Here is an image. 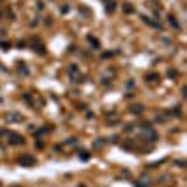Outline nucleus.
<instances>
[{
  "mask_svg": "<svg viewBox=\"0 0 187 187\" xmlns=\"http://www.w3.org/2000/svg\"><path fill=\"white\" fill-rule=\"evenodd\" d=\"M123 10H126L127 13H131V11H133V8H131V6H127V4H126V6H123Z\"/></svg>",
  "mask_w": 187,
  "mask_h": 187,
  "instance_id": "6e6552de",
  "label": "nucleus"
},
{
  "mask_svg": "<svg viewBox=\"0 0 187 187\" xmlns=\"http://www.w3.org/2000/svg\"><path fill=\"white\" fill-rule=\"evenodd\" d=\"M6 120H8V122H21V120H23V116L15 114V112H10V114H6Z\"/></svg>",
  "mask_w": 187,
  "mask_h": 187,
  "instance_id": "20e7f679",
  "label": "nucleus"
},
{
  "mask_svg": "<svg viewBox=\"0 0 187 187\" xmlns=\"http://www.w3.org/2000/svg\"><path fill=\"white\" fill-rule=\"evenodd\" d=\"M169 23H170L172 26H174V28H178V26H180V24L176 23V21H174V17H169Z\"/></svg>",
  "mask_w": 187,
  "mask_h": 187,
  "instance_id": "39448f33",
  "label": "nucleus"
},
{
  "mask_svg": "<svg viewBox=\"0 0 187 187\" xmlns=\"http://www.w3.org/2000/svg\"><path fill=\"white\" fill-rule=\"evenodd\" d=\"M88 157H90V155H88V152H81V159H84V161H86Z\"/></svg>",
  "mask_w": 187,
  "mask_h": 187,
  "instance_id": "0eeeda50",
  "label": "nucleus"
},
{
  "mask_svg": "<svg viewBox=\"0 0 187 187\" xmlns=\"http://www.w3.org/2000/svg\"><path fill=\"white\" fill-rule=\"evenodd\" d=\"M142 135L148 137V140H152V142L157 140V133H155L154 129H150V127H144V129H142Z\"/></svg>",
  "mask_w": 187,
  "mask_h": 187,
  "instance_id": "f03ea898",
  "label": "nucleus"
},
{
  "mask_svg": "<svg viewBox=\"0 0 187 187\" xmlns=\"http://www.w3.org/2000/svg\"><path fill=\"white\" fill-rule=\"evenodd\" d=\"M19 163L21 165H26V167H32V165L36 163V159H34L32 155H23V157H19Z\"/></svg>",
  "mask_w": 187,
  "mask_h": 187,
  "instance_id": "7ed1b4c3",
  "label": "nucleus"
},
{
  "mask_svg": "<svg viewBox=\"0 0 187 187\" xmlns=\"http://www.w3.org/2000/svg\"><path fill=\"white\" fill-rule=\"evenodd\" d=\"M6 137H8V142L13 144V146H19V144H23V137L17 135V133H6Z\"/></svg>",
  "mask_w": 187,
  "mask_h": 187,
  "instance_id": "f257e3e1",
  "label": "nucleus"
},
{
  "mask_svg": "<svg viewBox=\"0 0 187 187\" xmlns=\"http://www.w3.org/2000/svg\"><path fill=\"white\" fill-rule=\"evenodd\" d=\"M2 17H4V11H0V21H2Z\"/></svg>",
  "mask_w": 187,
  "mask_h": 187,
  "instance_id": "1a4fd4ad",
  "label": "nucleus"
},
{
  "mask_svg": "<svg viewBox=\"0 0 187 187\" xmlns=\"http://www.w3.org/2000/svg\"><path fill=\"white\" fill-rule=\"evenodd\" d=\"M133 112H135V114L142 112V107H140V105H135V107H133Z\"/></svg>",
  "mask_w": 187,
  "mask_h": 187,
  "instance_id": "423d86ee",
  "label": "nucleus"
}]
</instances>
